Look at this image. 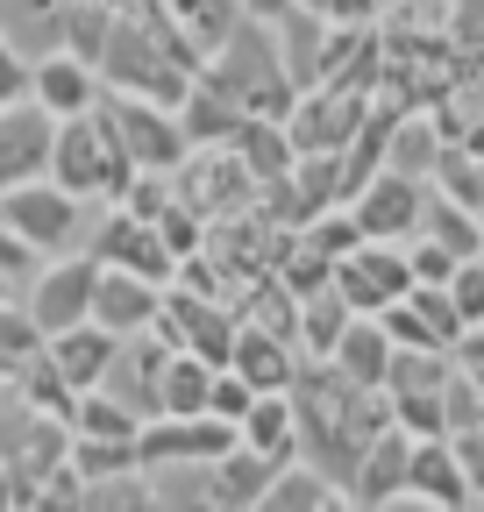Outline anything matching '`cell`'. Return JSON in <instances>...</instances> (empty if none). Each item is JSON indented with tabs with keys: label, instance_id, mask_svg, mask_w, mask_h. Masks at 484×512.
I'll return each mask as SVG.
<instances>
[{
	"label": "cell",
	"instance_id": "cell-1",
	"mask_svg": "<svg viewBox=\"0 0 484 512\" xmlns=\"http://www.w3.org/2000/svg\"><path fill=\"white\" fill-rule=\"evenodd\" d=\"M200 79H207L214 93H228L242 114H278V121H285L292 100H299L285 57H278V29H271V22H250V15H242V22L207 50Z\"/></svg>",
	"mask_w": 484,
	"mask_h": 512
},
{
	"label": "cell",
	"instance_id": "cell-2",
	"mask_svg": "<svg viewBox=\"0 0 484 512\" xmlns=\"http://www.w3.org/2000/svg\"><path fill=\"white\" fill-rule=\"evenodd\" d=\"M0 214H8V228L36 256H72V249H93V235L107 221V200H79L57 178H29V185L0 192Z\"/></svg>",
	"mask_w": 484,
	"mask_h": 512
},
{
	"label": "cell",
	"instance_id": "cell-3",
	"mask_svg": "<svg viewBox=\"0 0 484 512\" xmlns=\"http://www.w3.org/2000/svg\"><path fill=\"white\" fill-rule=\"evenodd\" d=\"M0 463L15 470L22 505H43V484L72 463V420L0 384ZM22 505H15V512H22Z\"/></svg>",
	"mask_w": 484,
	"mask_h": 512
},
{
	"label": "cell",
	"instance_id": "cell-4",
	"mask_svg": "<svg viewBox=\"0 0 484 512\" xmlns=\"http://www.w3.org/2000/svg\"><path fill=\"white\" fill-rule=\"evenodd\" d=\"M50 178L65 185V192H79V200H107V207H114L121 192H129V178H136V157L121 150L114 121L93 107V114H72V121H57Z\"/></svg>",
	"mask_w": 484,
	"mask_h": 512
},
{
	"label": "cell",
	"instance_id": "cell-5",
	"mask_svg": "<svg viewBox=\"0 0 484 512\" xmlns=\"http://www.w3.org/2000/svg\"><path fill=\"white\" fill-rule=\"evenodd\" d=\"M100 114L114 121V136L136 157V171H178L193 157V136L178 121V107H157V100H136V93H100Z\"/></svg>",
	"mask_w": 484,
	"mask_h": 512
},
{
	"label": "cell",
	"instance_id": "cell-6",
	"mask_svg": "<svg viewBox=\"0 0 484 512\" xmlns=\"http://www.w3.org/2000/svg\"><path fill=\"white\" fill-rule=\"evenodd\" d=\"M93 292H100V256L72 249V256H43L36 278L22 285V306L43 320V335H65L79 320H93Z\"/></svg>",
	"mask_w": 484,
	"mask_h": 512
},
{
	"label": "cell",
	"instance_id": "cell-7",
	"mask_svg": "<svg viewBox=\"0 0 484 512\" xmlns=\"http://www.w3.org/2000/svg\"><path fill=\"white\" fill-rule=\"evenodd\" d=\"M235 328H242L235 299H221V292H193V285H171V292H164L157 335H164L171 349H186V356H207V363H228V349H235Z\"/></svg>",
	"mask_w": 484,
	"mask_h": 512
},
{
	"label": "cell",
	"instance_id": "cell-8",
	"mask_svg": "<svg viewBox=\"0 0 484 512\" xmlns=\"http://www.w3.org/2000/svg\"><path fill=\"white\" fill-rule=\"evenodd\" d=\"M378 114V100H363V93H342V86H314V93H299L285 128H292V143L299 157H342L356 136H363V121Z\"/></svg>",
	"mask_w": 484,
	"mask_h": 512
},
{
	"label": "cell",
	"instance_id": "cell-9",
	"mask_svg": "<svg viewBox=\"0 0 484 512\" xmlns=\"http://www.w3.org/2000/svg\"><path fill=\"white\" fill-rule=\"evenodd\" d=\"M171 185H178V200H186L200 221H221V214L257 207V178H250V164L235 157V143H221V150H193L186 164L171 171Z\"/></svg>",
	"mask_w": 484,
	"mask_h": 512
},
{
	"label": "cell",
	"instance_id": "cell-10",
	"mask_svg": "<svg viewBox=\"0 0 484 512\" xmlns=\"http://www.w3.org/2000/svg\"><path fill=\"white\" fill-rule=\"evenodd\" d=\"M335 292L356 306V313H385L413 292V256L406 242H371L363 235L356 249H342V264H335Z\"/></svg>",
	"mask_w": 484,
	"mask_h": 512
},
{
	"label": "cell",
	"instance_id": "cell-11",
	"mask_svg": "<svg viewBox=\"0 0 484 512\" xmlns=\"http://www.w3.org/2000/svg\"><path fill=\"white\" fill-rule=\"evenodd\" d=\"M420 207H428V178H406V171L385 164V171L363 178V192L349 200V221L371 242H413L420 235Z\"/></svg>",
	"mask_w": 484,
	"mask_h": 512
},
{
	"label": "cell",
	"instance_id": "cell-12",
	"mask_svg": "<svg viewBox=\"0 0 484 512\" xmlns=\"http://www.w3.org/2000/svg\"><path fill=\"white\" fill-rule=\"evenodd\" d=\"M235 441H242V427L221 420V413H157L136 434V456L143 463H214Z\"/></svg>",
	"mask_w": 484,
	"mask_h": 512
},
{
	"label": "cell",
	"instance_id": "cell-13",
	"mask_svg": "<svg viewBox=\"0 0 484 512\" xmlns=\"http://www.w3.org/2000/svg\"><path fill=\"white\" fill-rule=\"evenodd\" d=\"M93 256H100V264L136 271V278H150V285H171L178 278V249L164 242V228L143 221V214H129V207H107V221L93 235Z\"/></svg>",
	"mask_w": 484,
	"mask_h": 512
},
{
	"label": "cell",
	"instance_id": "cell-14",
	"mask_svg": "<svg viewBox=\"0 0 484 512\" xmlns=\"http://www.w3.org/2000/svg\"><path fill=\"white\" fill-rule=\"evenodd\" d=\"M50 150H57V114L43 100H15L0 107V192L50 178Z\"/></svg>",
	"mask_w": 484,
	"mask_h": 512
},
{
	"label": "cell",
	"instance_id": "cell-15",
	"mask_svg": "<svg viewBox=\"0 0 484 512\" xmlns=\"http://www.w3.org/2000/svg\"><path fill=\"white\" fill-rule=\"evenodd\" d=\"M399 505H420V512H428V505H442V512L477 505V484H470V470H463L449 434H413V477H406Z\"/></svg>",
	"mask_w": 484,
	"mask_h": 512
},
{
	"label": "cell",
	"instance_id": "cell-16",
	"mask_svg": "<svg viewBox=\"0 0 484 512\" xmlns=\"http://www.w3.org/2000/svg\"><path fill=\"white\" fill-rule=\"evenodd\" d=\"M164 363H171V342L150 328V335H121V349H114V363H107V392L121 399V406H136L143 420H157L164 413Z\"/></svg>",
	"mask_w": 484,
	"mask_h": 512
},
{
	"label": "cell",
	"instance_id": "cell-17",
	"mask_svg": "<svg viewBox=\"0 0 484 512\" xmlns=\"http://www.w3.org/2000/svg\"><path fill=\"white\" fill-rule=\"evenodd\" d=\"M385 328H392V342L399 349H456L470 328H463V313H456V299H449V285H413L399 306H385L378 313Z\"/></svg>",
	"mask_w": 484,
	"mask_h": 512
},
{
	"label": "cell",
	"instance_id": "cell-18",
	"mask_svg": "<svg viewBox=\"0 0 484 512\" xmlns=\"http://www.w3.org/2000/svg\"><path fill=\"white\" fill-rule=\"evenodd\" d=\"M100 93H107V79H100V64H86L79 50H43L36 57V79H29V100H43L57 121H72V114H93L100 107Z\"/></svg>",
	"mask_w": 484,
	"mask_h": 512
},
{
	"label": "cell",
	"instance_id": "cell-19",
	"mask_svg": "<svg viewBox=\"0 0 484 512\" xmlns=\"http://www.w3.org/2000/svg\"><path fill=\"white\" fill-rule=\"evenodd\" d=\"M406 477H413V434L406 427H385L371 448H363V463L349 470V505L385 512V505L406 498Z\"/></svg>",
	"mask_w": 484,
	"mask_h": 512
},
{
	"label": "cell",
	"instance_id": "cell-20",
	"mask_svg": "<svg viewBox=\"0 0 484 512\" xmlns=\"http://www.w3.org/2000/svg\"><path fill=\"white\" fill-rule=\"evenodd\" d=\"M164 292L171 285H150L136 271H121V264H100V292H93V320L114 335H150L157 328V313H164Z\"/></svg>",
	"mask_w": 484,
	"mask_h": 512
},
{
	"label": "cell",
	"instance_id": "cell-21",
	"mask_svg": "<svg viewBox=\"0 0 484 512\" xmlns=\"http://www.w3.org/2000/svg\"><path fill=\"white\" fill-rule=\"evenodd\" d=\"M299 363H307V349H299L292 335H278V328H257V320H242V328H235L228 370H242V377L257 384V392H292Z\"/></svg>",
	"mask_w": 484,
	"mask_h": 512
},
{
	"label": "cell",
	"instance_id": "cell-22",
	"mask_svg": "<svg viewBox=\"0 0 484 512\" xmlns=\"http://www.w3.org/2000/svg\"><path fill=\"white\" fill-rule=\"evenodd\" d=\"M235 157L250 164V178H257V192L264 185H285L292 171H299V143H292V128L278 121V114H250L235 128Z\"/></svg>",
	"mask_w": 484,
	"mask_h": 512
},
{
	"label": "cell",
	"instance_id": "cell-23",
	"mask_svg": "<svg viewBox=\"0 0 484 512\" xmlns=\"http://www.w3.org/2000/svg\"><path fill=\"white\" fill-rule=\"evenodd\" d=\"M285 463L257 456L250 441H235L228 456H214V512H264V491Z\"/></svg>",
	"mask_w": 484,
	"mask_h": 512
},
{
	"label": "cell",
	"instance_id": "cell-24",
	"mask_svg": "<svg viewBox=\"0 0 484 512\" xmlns=\"http://www.w3.org/2000/svg\"><path fill=\"white\" fill-rule=\"evenodd\" d=\"M114 349H121V335L100 328V320H79V328L50 335V363H57V377H65L72 392H93L107 377V363H114Z\"/></svg>",
	"mask_w": 484,
	"mask_h": 512
},
{
	"label": "cell",
	"instance_id": "cell-25",
	"mask_svg": "<svg viewBox=\"0 0 484 512\" xmlns=\"http://www.w3.org/2000/svg\"><path fill=\"white\" fill-rule=\"evenodd\" d=\"M392 356H399V342H392V328L378 313H356L349 328H342V342H335V370L342 377H356V384H385L392 377Z\"/></svg>",
	"mask_w": 484,
	"mask_h": 512
},
{
	"label": "cell",
	"instance_id": "cell-26",
	"mask_svg": "<svg viewBox=\"0 0 484 512\" xmlns=\"http://www.w3.org/2000/svg\"><path fill=\"white\" fill-rule=\"evenodd\" d=\"M157 15L171 22V36L186 43V57H193V64H207V50L242 22L235 0H157Z\"/></svg>",
	"mask_w": 484,
	"mask_h": 512
},
{
	"label": "cell",
	"instance_id": "cell-27",
	"mask_svg": "<svg viewBox=\"0 0 484 512\" xmlns=\"http://www.w3.org/2000/svg\"><path fill=\"white\" fill-rule=\"evenodd\" d=\"M242 441H250L257 456H271V463H292L299 456V406H292V392H257V406L242 413Z\"/></svg>",
	"mask_w": 484,
	"mask_h": 512
},
{
	"label": "cell",
	"instance_id": "cell-28",
	"mask_svg": "<svg viewBox=\"0 0 484 512\" xmlns=\"http://www.w3.org/2000/svg\"><path fill=\"white\" fill-rule=\"evenodd\" d=\"M420 235L456 249V256H477L484 249V214L470 200H456L449 185H428V207H420Z\"/></svg>",
	"mask_w": 484,
	"mask_h": 512
},
{
	"label": "cell",
	"instance_id": "cell-29",
	"mask_svg": "<svg viewBox=\"0 0 484 512\" xmlns=\"http://www.w3.org/2000/svg\"><path fill=\"white\" fill-rule=\"evenodd\" d=\"M150 512H214V463H143Z\"/></svg>",
	"mask_w": 484,
	"mask_h": 512
},
{
	"label": "cell",
	"instance_id": "cell-30",
	"mask_svg": "<svg viewBox=\"0 0 484 512\" xmlns=\"http://www.w3.org/2000/svg\"><path fill=\"white\" fill-rule=\"evenodd\" d=\"M178 121H186V136H193V150H221V143H235V128L250 121L228 93H214L207 79L186 93V107H178Z\"/></svg>",
	"mask_w": 484,
	"mask_h": 512
},
{
	"label": "cell",
	"instance_id": "cell-31",
	"mask_svg": "<svg viewBox=\"0 0 484 512\" xmlns=\"http://www.w3.org/2000/svg\"><path fill=\"white\" fill-rule=\"evenodd\" d=\"M43 349H50V335H43V320L22 306V292L0 299V384H15Z\"/></svg>",
	"mask_w": 484,
	"mask_h": 512
},
{
	"label": "cell",
	"instance_id": "cell-32",
	"mask_svg": "<svg viewBox=\"0 0 484 512\" xmlns=\"http://www.w3.org/2000/svg\"><path fill=\"white\" fill-rule=\"evenodd\" d=\"M349 320H356V306L335 285L307 292V299H299V349H307V356H335V342H342Z\"/></svg>",
	"mask_w": 484,
	"mask_h": 512
},
{
	"label": "cell",
	"instance_id": "cell-33",
	"mask_svg": "<svg viewBox=\"0 0 484 512\" xmlns=\"http://www.w3.org/2000/svg\"><path fill=\"white\" fill-rule=\"evenodd\" d=\"M72 434H93V441H136V434H143V413L121 406L107 384H93V392H79V406H72Z\"/></svg>",
	"mask_w": 484,
	"mask_h": 512
},
{
	"label": "cell",
	"instance_id": "cell-34",
	"mask_svg": "<svg viewBox=\"0 0 484 512\" xmlns=\"http://www.w3.org/2000/svg\"><path fill=\"white\" fill-rule=\"evenodd\" d=\"M214 370H221V363L171 349V363H164V413H207V399H214Z\"/></svg>",
	"mask_w": 484,
	"mask_h": 512
},
{
	"label": "cell",
	"instance_id": "cell-35",
	"mask_svg": "<svg viewBox=\"0 0 484 512\" xmlns=\"http://www.w3.org/2000/svg\"><path fill=\"white\" fill-rule=\"evenodd\" d=\"M385 36H449V0H378Z\"/></svg>",
	"mask_w": 484,
	"mask_h": 512
},
{
	"label": "cell",
	"instance_id": "cell-36",
	"mask_svg": "<svg viewBox=\"0 0 484 512\" xmlns=\"http://www.w3.org/2000/svg\"><path fill=\"white\" fill-rule=\"evenodd\" d=\"M449 299H456V313H463V328H484V256H463V264H456Z\"/></svg>",
	"mask_w": 484,
	"mask_h": 512
},
{
	"label": "cell",
	"instance_id": "cell-37",
	"mask_svg": "<svg viewBox=\"0 0 484 512\" xmlns=\"http://www.w3.org/2000/svg\"><path fill=\"white\" fill-rule=\"evenodd\" d=\"M29 79H36V57H22V43L0 29V107L29 100Z\"/></svg>",
	"mask_w": 484,
	"mask_h": 512
},
{
	"label": "cell",
	"instance_id": "cell-38",
	"mask_svg": "<svg viewBox=\"0 0 484 512\" xmlns=\"http://www.w3.org/2000/svg\"><path fill=\"white\" fill-rule=\"evenodd\" d=\"M406 256H413V285H449V278H456V264H463L456 249H442V242H428V235H413V242H406Z\"/></svg>",
	"mask_w": 484,
	"mask_h": 512
},
{
	"label": "cell",
	"instance_id": "cell-39",
	"mask_svg": "<svg viewBox=\"0 0 484 512\" xmlns=\"http://www.w3.org/2000/svg\"><path fill=\"white\" fill-rule=\"evenodd\" d=\"M36 264H43V256H36V249H29V242L8 228V214H0V278H8V285L22 292V285L36 278Z\"/></svg>",
	"mask_w": 484,
	"mask_h": 512
},
{
	"label": "cell",
	"instance_id": "cell-40",
	"mask_svg": "<svg viewBox=\"0 0 484 512\" xmlns=\"http://www.w3.org/2000/svg\"><path fill=\"white\" fill-rule=\"evenodd\" d=\"M449 43H456L463 57L484 50V0H449Z\"/></svg>",
	"mask_w": 484,
	"mask_h": 512
},
{
	"label": "cell",
	"instance_id": "cell-41",
	"mask_svg": "<svg viewBox=\"0 0 484 512\" xmlns=\"http://www.w3.org/2000/svg\"><path fill=\"white\" fill-rule=\"evenodd\" d=\"M335 29H378L385 22V8H378V0H328V8H321Z\"/></svg>",
	"mask_w": 484,
	"mask_h": 512
},
{
	"label": "cell",
	"instance_id": "cell-42",
	"mask_svg": "<svg viewBox=\"0 0 484 512\" xmlns=\"http://www.w3.org/2000/svg\"><path fill=\"white\" fill-rule=\"evenodd\" d=\"M449 441H456V456H463V470H470V484H477V505H484V420L463 427V434H449Z\"/></svg>",
	"mask_w": 484,
	"mask_h": 512
},
{
	"label": "cell",
	"instance_id": "cell-43",
	"mask_svg": "<svg viewBox=\"0 0 484 512\" xmlns=\"http://www.w3.org/2000/svg\"><path fill=\"white\" fill-rule=\"evenodd\" d=\"M456 370H463V384L484 399V328H470L463 342H456Z\"/></svg>",
	"mask_w": 484,
	"mask_h": 512
},
{
	"label": "cell",
	"instance_id": "cell-44",
	"mask_svg": "<svg viewBox=\"0 0 484 512\" xmlns=\"http://www.w3.org/2000/svg\"><path fill=\"white\" fill-rule=\"evenodd\" d=\"M235 8L250 15V22H285V15H292V0H235Z\"/></svg>",
	"mask_w": 484,
	"mask_h": 512
},
{
	"label": "cell",
	"instance_id": "cell-45",
	"mask_svg": "<svg viewBox=\"0 0 484 512\" xmlns=\"http://www.w3.org/2000/svg\"><path fill=\"white\" fill-rule=\"evenodd\" d=\"M292 8H328V0H292Z\"/></svg>",
	"mask_w": 484,
	"mask_h": 512
},
{
	"label": "cell",
	"instance_id": "cell-46",
	"mask_svg": "<svg viewBox=\"0 0 484 512\" xmlns=\"http://www.w3.org/2000/svg\"><path fill=\"white\" fill-rule=\"evenodd\" d=\"M0 299H15V285H8V278H0Z\"/></svg>",
	"mask_w": 484,
	"mask_h": 512
},
{
	"label": "cell",
	"instance_id": "cell-47",
	"mask_svg": "<svg viewBox=\"0 0 484 512\" xmlns=\"http://www.w3.org/2000/svg\"><path fill=\"white\" fill-rule=\"evenodd\" d=\"M477 256H484V249H477Z\"/></svg>",
	"mask_w": 484,
	"mask_h": 512
}]
</instances>
